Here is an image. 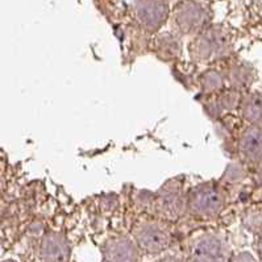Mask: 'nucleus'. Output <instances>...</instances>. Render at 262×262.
Here are the masks:
<instances>
[{"label": "nucleus", "mask_w": 262, "mask_h": 262, "mask_svg": "<svg viewBox=\"0 0 262 262\" xmlns=\"http://www.w3.org/2000/svg\"><path fill=\"white\" fill-rule=\"evenodd\" d=\"M190 52L198 61H220L231 56L232 38L223 27H208L198 33Z\"/></svg>", "instance_id": "1"}, {"label": "nucleus", "mask_w": 262, "mask_h": 262, "mask_svg": "<svg viewBox=\"0 0 262 262\" xmlns=\"http://www.w3.org/2000/svg\"><path fill=\"white\" fill-rule=\"evenodd\" d=\"M212 13L206 4L198 0H183L173 12L174 27L179 33L198 34L208 28Z\"/></svg>", "instance_id": "2"}, {"label": "nucleus", "mask_w": 262, "mask_h": 262, "mask_svg": "<svg viewBox=\"0 0 262 262\" xmlns=\"http://www.w3.org/2000/svg\"><path fill=\"white\" fill-rule=\"evenodd\" d=\"M225 196L222 187L216 183H203L190 194L188 208L198 217H212L224 208Z\"/></svg>", "instance_id": "3"}, {"label": "nucleus", "mask_w": 262, "mask_h": 262, "mask_svg": "<svg viewBox=\"0 0 262 262\" xmlns=\"http://www.w3.org/2000/svg\"><path fill=\"white\" fill-rule=\"evenodd\" d=\"M133 11L139 24L149 33L160 31L170 15L165 0H136Z\"/></svg>", "instance_id": "4"}, {"label": "nucleus", "mask_w": 262, "mask_h": 262, "mask_svg": "<svg viewBox=\"0 0 262 262\" xmlns=\"http://www.w3.org/2000/svg\"><path fill=\"white\" fill-rule=\"evenodd\" d=\"M137 245L146 253H157L164 252L170 247L171 236L170 232L165 228L164 225L157 223H142L137 227L135 232Z\"/></svg>", "instance_id": "5"}, {"label": "nucleus", "mask_w": 262, "mask_h": 262, "mask_svg": "<svg viewBox=\"0 0 262 262\" xmlns=\"http://www.w3.org/2000/svg\"><path fill=\"white\" fill-rule=\"evenodd\" d=\"M192 261H225L228 258V247L217 236L206 234L192 244Z\"/></svg>", "instance_id": "6"}, {"label": "nucleus", "mask_w": 262, "mask_h": 262, "mask_svg": "<svg viewBox=\"0 0 262 262\" xmlns=\"http://www.w3.org/2000/svg\"><path fill=\"white\" fill-rule=\"evenodd\" d=\"M71 248L68 238L61 233L50 232L41 244V258L43 261H69Z\"/></svg>", "instance_id": "7"}, {"label": "nucleus", "mask_w": 262, "mask_h": 262, "mask_svg": "<svg viewBox=\"0 0 262 262\" xmlns=\"http://www.w3.org/2000/svg\"><path fill=\"white\" fill-rule=\"evenodd\" d=\"M105 261H137L139 248L130 238L117 237L108 241L104 247Z\"/></svg>", "instance_id": "8"}, {"label": "nucleus", "mask_w": 262, "mask_h": 262, "mask_svg": "<svg viewBox=\"0 0 262 262\" xmlns=\"http://www.w3.org/2000/svg\"><path fill=\"white\" fill-rule=\"evenodd\" d=\"M240 150L252 162H259L262 153V135L261 126L252 124L245 129L240 140Z\"/></svg>", "instance_id": "9"}, {"label": "nucleus", "mask_w": 262, "mask_h": 262, "mask_svg": "<svg viewBox=\"0 0 262 262\" xmlns=\"http://www.w3.org/2000/svg\"><path fill=\"white\" fill-rule=\"evenodd\" d=\"M185 198L179 188L170 187L165 190L160 198V208L169 219H177L185 210Z\"/></svg>", "instance_id": "10"}, {"label": "nucleus", "mask_w": 262, "mask_h": 262, "mask_svg": "<svg viewBox=\"0 0 262 262\" xmlns=\"http://www.w3.org/2000/svg\"><path fill=\"white\" fill-rule=\"evenodd\" d=\"M243 116L250 124H258L262 117L261 94L252 93L243 99Z\"/></svg>", "instance_id": "11"}, {"label": "nucleus", "mask_w": 262, "mask_h": 262, "mask_svg": "<svg viewBox=\"0 0 262 262\" xmlns=\"http://www.w3.org/2000/svg\"><path fill=\"white\" fill-rule=\"evenodd\" d=\"M157 53L162 59L177 58L181 53L179 41L171 34H162L157 40Z\"/></svg>", "instance_id": "12"}, {"label": "nucleus", "mask_w": 262, "mask_h": 262, "mask_svg": "<svg viewBox=\"0 0 262 262\" xmlns=\"http://www.w3.org/2000/svg\"><path fill=\"white\" fill-rule=\"evenodd\" d=\"M254 78V71L248 65H238L231 71V83L237 89H244L252 83Z\"/></svg>", "instance_id": "13"}, {"label": "nucleus", "mask_w": 262, "mask_h": 262, "mask_svg": "<svg viewBox=\"0 0 262 262\" xmlns=\"http://www.w3.org/2000/svg\"><path fill=\"white\" fill-rule=\"evenodd\" d=\"M202 87L206 93H216L224 87V78L219 71L210 70L202 78Z\"/></svg>", "instance_id": "14"}, {"label": "nucleus", "mask_w": 262, "mask_h": 262, "mask_svg": "<svg viewBox=\"0 0 262 262\" xmlns=\"http://www.w3.org/2000/svg\"><path fill=\"white\" fill-rule=\"evenodd\" d=\"M240 95H238L237 91H229V93H225L222 96L220 105H222L223 110H234L240 104Z\"/></svg>", "instance_id": "15"}]
</instances>
